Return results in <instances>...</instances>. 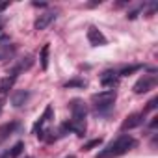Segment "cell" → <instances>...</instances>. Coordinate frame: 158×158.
Listing matches in <instances>:
<instances>
[{
	"instance_id": "20",
	"label": "cell",
	"mask_w": 158,
	"mask_h": 158,
	"mask_svg": "<svg viewBox=\"0 0 158 158\" xmlns=\"http://www.w3.org/2000/svg\"><path fill=\"white\" fill-rule=\"evenodd\" d=\"M8 6H10V2H0V11H4Z\"/></svg>"
},
{
	"instance_id": "1",
	"label": "cell",
	"mask_w": 158,
	"mask_h": 158,
	"mask_svg": "<svg viewBox=\"0 0 158 158\" xmlns=\"http://www.w3.org/2000/svg\"><path fill=\"white\" fill-rule=\"evenodd\" d=\"M136 147V139L128 134H121L119 138H115L112 143H108L95 158H119L123 154H127L130 149Z\"/></svg>"
},
{
	"instance_id": "18",
	"label": "cell",
	"mask_w": 158,
	"mask_h": 158,
	"mask_svg": "<svg viewBox=\"0 0 158 158\" xmlns=\"http://www.w3.org/2000/svg\"><path fill=\"white\" fill-rule=\"evenodd\" d=\"M101 143H102V139H101V138H97V139H91L89 143H86V145H84L82 149H84V151H91L93 147H99Z\"/></svg>"
},
{
	"instance_id": "19",
	"label": "cell",
	"mask_w": 158,
	"mask_h": 158,
	"mask_svg": "<svg viewBox=\"0 0 158 158\" xmlns=\"http://www.w3.org/2000/svg\"><path fill=\"white\" fill-rule=\"evenodd\" d=\"M156 102H158V99H151V101H149V104H147V108L143 110V114H145V112H149V110H154V108H156Z\"/></svg>"
},
{
	"instance_id": "8",
	"label": "cell",
	"mask_w": 158,
	"mask_h": 158,
	"mask_svg": "<svg viewBox=\"0 0 158 158\" xmlns=\"http://www.w3.org/2000/svg\"><path fill=\"white\" fill-rule=\"evenodd\" d=\"M56 11H47V13H43V15H39L37 19H35V23H34V28L35 30H45L48 24H52L54 21H56Z\"/></svg>"
},
{
	"instance_id": "15",
	"label": "cell",
	"mask_w": 158,
	"mask_h": 158,
	"mask_svg": "<svg viewBox=\"0 0 158 158\" xmlns=\"http://www.w3.org/2000/svg\"><path fill=\"white\" fill-rule=\"evenodd\" d=\"M141 69H143V65H139V63H138V65H128V67H123L117 74H119V78H121V76H128V74H132V73H136V71H141Z\"/></svg>"
},
{
	"instance_id": "7",
	"label": "cell",
	"mask_w": 158,
	"mask_h": 158,
	"mask_svg": "<svg viewBox=\"0 0 158 158\" xmlns=\"http://www.w3.org/2000/svg\"><path fill=\"white\" fill-rule=\"evenodd\" d=\"M143 121H145V114H143V112H141V114H130V115L123 121L121 130H132V128H138V127L143 125Z\"/></svg>"
},
{
	"instance_id": "6",
	"label": "cell",
	"mask_w": 158,
	"mask_h": 158,
	"mask_svg": "<svg viewBox=\"0 0 158 158\" xmlns=\"http://www.w3.org/2000/svg\"><path fill=\"white\" fill-rule=\"evenodd\" d=\"M101 84L106 88V89H115L117 88V84H119V74H117V71H104L102 74H101Z\"/></svg>"
},
{
	"instance_id": "11",
	"label": "cell",
	"mask_w": 158,
	"mask_h": 158,
	"mask_svg": "<svg viewBox=\"0 0 158 158\" xmlns=\"http://www.w3.org/2000/svg\"><path fill=\"white\" fill-rule=\"evenodd\" d=\"M15 80H17V76H15V74H8V76H4L2 80H0V93H6V91H10V89L13 88Z\"/></svg>"
},
{
	"instance_id": "2",
	"label": "cell",
	"mask_w": 158,
	"mask_h": 158,
	"mask_svg": "<svg viewBox=\"0 0 158 158\" xmlns=\"http://www.w3.org/2000/svg\"><path fill=\"white\" fill-rule=\"evenodd\" d=\"M115 97H117L115 89H106V91L95 93V95L91 97V102H93V106H95L97 110H106V108H110V106L115 102Z\"/></svg>"
},
{
	"instance_id": "21",
	"label": "cell",
	"mask_w": 158,
	"mask_h": 158,
	"mask_svg": "<svg viewBox=\"0 0 158 158\" xmlns=\"http://www.w3.org/2000/svg\"><path fill=\"white\" fill-rule=\"evenodd\" d=\"M2 104H4V101H2V99H0V110H2Z\"/></svg>"
},
{
	"instance_id": "14",
	"label": "cell",
	"mask_w": 158,
	"mask_h": 158,
	"mask_svg": "<svg viewBox=\"0 0 158 158\" xmlns=\"http://www.w3.org/2000/svg\"><path fill=\"white\" fill-rule=\"evenodd\" d=\"M48 50H50V47H48V43H47V45H43L41 54H39V61H41V69H43V71L48 67Z\"/></svg>"
},
{
	"instance_id": "17",
	"label": "cell",
	"mask_w": 158,
	"mask_h": 158,
	"mask_svg": "<svg viewBox=\"0 0 158 158\" xmlns=\"http://www.w3.org/2000/svg\"><path fill=\"white\" fill-rule=\"evenodd\" d=\"M86 80H78V78H74V80H69L65 82V88H86Z\"/></svg>"
},
{
	"instance_id": "5",
	"label": "cell",
	"mask_w": 158,
	"mask_h": 158,
	"mask_svg": "<svg viewBox=\"0 0 158 158\" xmlns=\"http://www.w3.org/2000/svg\"><path fill=\"white\" fill-rule=\"evenodd\" d=\"M69 108H71V114H73V121H86V115H88V108L84 104V101L80 99H73L69 102Z\"/></svg>"
},
{
	"instance_id": "4",
	"label": "cell",
	"mask_w": 158,
	"mask_h": 158,
	"mask_svg": "<svg viewBox=\"0 0 158 158\" xmlns=\"http://www.w3.org/2000/svg\"><path fill=\"white\" fill-rule=\"evenodd\" d=\"M154 86H156V76L154 74H143L139 80L134 84V93L136 95H141V93H147V91H151V89H154Z\"/></svg>"
},
{
	"instance_id": "13",
	"label": "cell",
	"mask_w": 158,
	"mask_h": 158,
	"mask_svg": "<svg viewBox=\"0 0 158 158\" xmlns=\"http://www.w3.org/2000/svg\"><path fill=\"white\" fill-rule=\"evenodd\" d=\"M17 127H19V123H6V125L0 127V141L6 139L8 136H11V132H13Z\"/></svg>"
},
{
	"instance_id": "16",
	"label": "cell",
	"mask_w": 158,
	"mask_h": 158,
	"mask_svg": "<svg viewBox=\"0 0 158 158\" xmlns=\"http://www.w3.org/2000/svg\"><path fill=\"white\" fill-rule=\"evenodd\" d=\"M23 147H24V143H23V141H17V143L13 145V149L8 151V156H10V158H17V156L23 152Z\"/></svg>"
},
{
	"instance_id": "22",
	"label": "cell",
	"mask_w": 158,
	"mask_h": 158,
	"mask_svg": "<svg viewBox=\"0 0 158 158\" xmlns=\"http://www.w3.org/2000/svg\"><path fill=\"white\" fill-rule=\"evenodd\" d=\"M0 30H2V28H0Z\"/></svg>"
},
{
	"instance_id": "3",
	"label": "cell",
	"mask_w": 158,
	"mask_h": 158,
	"mask_svg": "<svg viewBox=\"0 0 158 158\" xmlns=\"http://www.w3.org/2000/svg\"><path fill=\"white\" fill-rule=\"evenodd\" d=\"M54 119V106L52 104H47V108H45V112H43V115L35 121V125L32 127V132L37 136V138H41V134L47 130V128H50L48 127V123Z\"/></svg>"
},
{
	"instance_id": "9",
	"label": "cell",
	"mask_w": 158,
	"mask_h": 158,
	"mask_svg": "<svg viewBox=\"0 0 158 158\" xmlns=\"http://www.w3.org/2000/svg\"><path fill=\"white\" fill-rule=\"evenodd\" d=\"M88 41H89L93 47H102V45H106L104 34H102L101 30H97L95 26H89V30H88Z\"/></svg>"
},
{
	"instance_id": "12",
	"label": "cell",
	"mask_w": 158,
	"mask_h": 158,
	"mask_svg": "<svg viewBox=\"0 0 158 158\" xmlns=\"http://www.w3.org/2000/svg\"><path fill=\"white\" fill-rule=\"evenodd\" d=\"M15 50H17L15 45H0V61H2V60H10L15 54Z\"/></svg>"
},
{
	"instance_id": "10",
	"label": "cell",
	"mask_w": 158,
	"mask_h": 158,
	"mask_svg": "<svg viewBox=\"0 0 158 158\" xmlns=\"http://www.w3.org/2000/svg\"><path fill=\"white\" fill-rule=\"evenodd\" d=\"M28 99H30V91H26V89H17V91L11 93V104H13L15 108L24 106Z\"/></svg>"
}]
</instances>
